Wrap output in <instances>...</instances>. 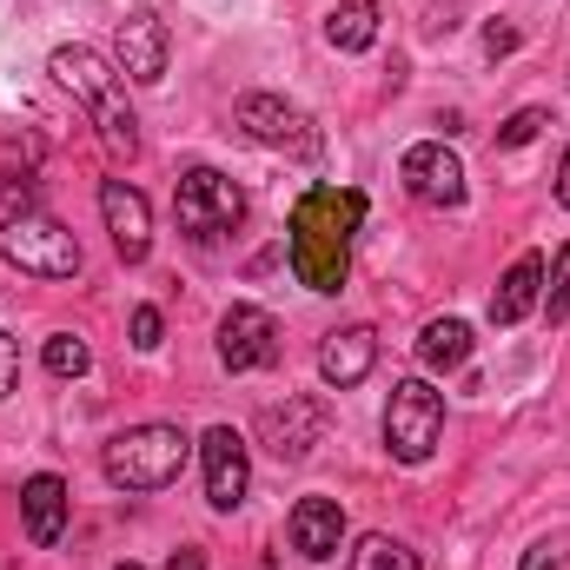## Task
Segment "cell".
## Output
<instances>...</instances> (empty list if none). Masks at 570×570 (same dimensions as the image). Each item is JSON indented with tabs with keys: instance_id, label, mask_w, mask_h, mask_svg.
<instances>
[{
	"instance_id": "cell-1",
	"label": "cell",
	"mask_w": 570,
	"mask_h": 570,
	"mask_svg": "<svg viewBox=\"0 0 570 570\" xmlns=\"http://www.w3.org/2000/svg\"><path fill=\"white\" fill-rule=\"evenodd\" d=\"M365 226V193L312 186L292 206V273L312 292H345L352 273V233Z\"/></svg>"
},
{
	"instance_id": "cell-2",
	"label": "cell",
	"mask_w": 570,
	"mask_h": 570,
	"mask_svg": "<svg viewBox=\"0 0 570 570\" xmlns=\"http://www.w3.org/2000/svg\"><path fill=\"white\" fill-rule=\"evenodd\" d=\"M47 67H53V80L87 107V120L100 127L107 153H120V159L140 153V120H134V107H127V73H120L100 47H53Z\"/></svg>"
},
{
	"instance_id": "cell-3",
	"label": "cell",
	"mask_w": 570,
	"mask_h": 570,
	"mask_svg": "<svg viewBox=\"0 0 570 570\" xmlns=\"http://www.w3.org/2000/svg\"><path fill=\"white\" fill-rule=\"evenodd\" d=\"M186 458H193V438L179 425H134L120 438H107L100 471H107L114 491H166V484H179Z\"/></svg>"
},
{
	"instance_id": "cell-4",
	"label": "cell",
	"mask_w": 570,
	"mask_h": 570,
	"mask_svg": "<svg viewBox=\"0 0 570 570\" xmlns=\"http://www.w3.org/2000/svg\"><path fill=\"white\" fill-rule=\"evenodd\" d=\"M173 213H179V233H186V239L219 246L226 233H239V219H246V193H239L219 166H193V173H179Z\"/></svg>"
},
{
	"instance_id": "cell-5",
	"label": "cell",
	"mask_w": 570,
	"mask_h": 570,
	"mask_svg": "<svg viewBox=\"0 0 570 570\" xmlns=\"http://www.w3.org/2000/svg\"><path fill=\"white\" fill-rule=\"evenodd\" d=\"M0 259L27 279H73L80 273V239L47 213H13L0 226Z\"/></svg>"
},
{
	"instance_id": "cell-6",
	"label": "cell",
	"mask_w": 570,
	"mask_h": 570,
	"mask_svg": "<svg viewBox=\"0 0 570 570\" xmlns=\"http://www.w3.org/2000/svg\"><path fill=\"white\" fill-rule=\"evenodd\" d=\"M444 438V392H431V379H399L392 405H385V444L399 464H425Z\"/></svg>"
},
{
	"instance_id": "cell-7",
	"label": "cell",
	"mask_w": 570,
	"mask_h": 570,
	"mask_svg": "<svg viewBox=\"0 0 570 570\" xmlns=\"http://www.w3.org/2000/svg\"><path fill=\"white\" fill-rule=\"evenodd\" d=\"M233 120H239L246 140L266 146V153H292V159H312V153H318L312 114L292 107V100H279V94H246V100L233 107Z\"/></svg>"
},
{
	"instance_id": "cell-8",
	"label": "cell",
	"mask_w": 570,
	"mask_h": 570,
	"mask_svg": "<svg viewBox=\"0 0 570 570\" xmlns=\"http://www.w3.org/2000/svg\"><path fill=\"white\" fill-rule=\"evenodd\" d=\"M199 464H206V504L213 511H239L253 491V464H246V438L233 425H213L199 438Z\"/></svg>"
},
{
	"instance_id": "cell-9",
	"label": "cell",
	"mask_w": 570,
	"mask_h": 570,
	"mask_svg": "<svg viewBox=\"0 0 570 570\" xmlns=\"http://www.w3.org/2000/svg\"><path fill=\"white\" fill-rule=\"evenodd\" d=\"M279 358V325H273V312H259V305H226V318H219V365L226 372H259V365H273Z\"/></svg>"
},
{
	"instance_id": "cell-10",
	"label": "cell",
	"mask_w": 570,
	"mask_h": 570,
	"mask_svg": "<svg viewBox=\"0 0 570 570\" xmlns=\"http://www.w3.org/2000/svg\"><path fill=\"white\" fill-rule=\"evenodd\" d=\"M399 179H405V193L425 199V206H464V159L444 140L412 146V153L399 159Z\"/></svg>"
},
{
	"instance_id": "cell-11",
	"label": "cell",
	"mask_w": 570,
	"mask_h": 570,
	"mask_svg": "<svg viewBox=\"0 0 570 570\" xmlns=\"http://www.w3.org/2000/svg\"><path fill=\"white\" fill-rule=\"evenodd\" d=\"M100 219H107L114 253H120L127 266H140L146 253H153V206H146L140 186H127V179H100Z\"/></svg>"
},
{
	"instance_id": "cell-12",
	"label": "cell",
	"mask_w": 570,
	"mask_h": 570,
	"mask_svg": "<svg viewBox=\"0 0 570 570\" xmlns=\"http://www.w3.org/2000/svg\"><path fill=\"white\" fill-rule=\"evenodd\" d=\"M372 365H379V332H372V325H345V332H332V338L318 345V379H325L332 392L365 385Z\"/></svg>"
},
{
	"instance_id": "cell-13",
	"label": "cell",
	"mask_w": 570,
	"mask_h": 570,
	"mask_svg": "<svg viewBox=\"0 0 570 570\" xmlns=\"http://www.w3.org/2000/svg\"><path fill=\"white\" fill-rule=\"evenodd\" d=\"M120 73L140 80V87H159L166 80V20L159 13H127L120 20Z\"/></svg>"
},
{
	"instance_id": "cell-14",
	"label": "cell",
	"mask_w": 570,
	"mask_h": 570,
	"mask_svg": "<svg viewBox=\"0 0 570 570\" xmlns=\"http://www.w3.org/2000/svg\"><path fill=\"white\" fill-rule=\"evenodd\" d=\"M285 531H292V551H298V558H338V544H345V511H338V498H298Z\"/></svg>"
},
{
	"instance_id": "cell-15",
	"label": "cell",
	"mask_w": 570,
	"mask_h": 570,
	"mask_svg": "<svg viewBox=\"0 0 570 570\" xmlns=\"http://www.w3.org/2000/svg\"><path fill=\"white\" fill-rule=\"evenodd\" d=\"M20 518H27V538H33L40 551L60 544V531H67V484H60L53 471L27 478V484H20Z\"/></svg>"
},
{
	"instance_id": "cell-16",
	"label": "cell",
	"mask_w": 570,
	"mask_h": 570,
	"mask_svg": "<svg viewBox=\"0 0 570 570\" xmlns=\"http://www.w3.org/2000/svg\"><path fill=\"white\" fill-rule=\"evenodd\" d=\"M538 298H544V259L524 253V259H511L504 285L491 292V325H518V318H531Z\"/></svg>"
},
{
	"instance_id": "cell-17",
	"label": "cell",
	"mask_w": 570,
	"mask_h": 570,
	"mask_svg": "<svg viewBox=\"0 0 570 570\" xmlns=\"http://www.w3.org/2000/svg\"><path fill=\"white\" fill-rule=\"evenodd\" d=\"M266 438H273V451H279L285 464H298V458H312V444H318V412L305 405V399H285L266 412Z\"/></svg>"
},
{
	"instance_id": "cell-18",
	"label": "cell",
	"mask_w": 570,
	"mask_h": 570,
	"mask_svg": "<svg viewBox=\"0 0 570 570\" xmlns=\"http://www.w3.org/2000/svg\"><path fill=\"white\" fill-rule=\"evenodd\" d=\"M471 358V325L464 318H431L419 332V365L425 372H458Z\"/></svg>"
},
{
	"instance_id": "cell-19",
	"label": "cell",
	"mask_w": 570,
	"mask_h": 570,
	"mask_svg": "<svg viewBox=\"0 0 570 570\" xmlns=\"http://www.w3.org/2000/svg\"><path fill=\"white\" fill-rule=\"evenodd\" d=\"M325 40H332L338 53H365V47L379 40V0H345V7H332V13H325Z\"/></svg>"
},
{
	"instance_id": "cell-20",
	"label": "cell",
	"mask_w": 570,
	"mask_h": 570,
	"mask_svg": "<svg viewBox=\"0 0 570 570\" xmlns=\"http://www.w3.org/2000/svg\"><path fill=\"white\" fill-rule=\"evenodd\" d=\"M352 570H419V551L399 544V538H385V531H372V538H358Z\"/></svg>"
},
{
	"instance_id": "cell-21",
	"label": "cell",
	"mask_w": 570,
	"mask_h": 570,
	"mask_svg": "<svg viewBox=\"0 0 570 570\" xmlns=\"http://www.w3.org/2000/svg\"><path fill=\"white\" fill-rule=\"evenodd\" d=\"M40 358H47V372H53V379H87V365H94L87 338H73V332H53Z\"/></svg>"
},
{
	"instance_id": "cell-22",
	"label": "cell",
	"mask_w": 570,
	"mask_h": 570,
	"mask_svg": "<svg viewBox=\"0 0 570 570\" xmlns=\"http://www.w3.org/2000/svg\"><path fill=\"white\" fill-rule=\"evenodd\" d=\"M538 305H544L551 325H564L570 318V239H564V253L551 259V279H544V298H538Z\"/></svg>"
},
{
	"instance_id": "cell-23",
	"label": "cell",
	"mask_w": 570,
	"mask_h": 570,
	"mask_svg": "<svg viewBox=\"0 0 570 570\" xmlns=\"http://www.w3.org/2000/svg\"><path fill=\"white\" fill-rule=\"evenodd\" d=\"M544 134V107H518L511 120H504V134H498V146H531Z\"/></svg>"
},
{
	"instance_id": "cell-24",
	"label": "cell",
	"mask_w": 570,
	"mask_h": 570,
	"mask_svg": "<svg viewBox=\"0 0 570 570\" xmlns=\"http://www.w3.org/2000/svg\"><path fill=\"white\" fill-rule=\"evenodd\" d=\"M159 332H166V318H159L153 305H140V312H134V345H140V352H159Z\"/></svg>"
},
{
	"instance_id": "cell-25",
	"label": "cell",
	"mask_w": 570,
	"mask_h": 570,
	"mask_svg": "<svg viewBox=\"0 0 570 570\" xmlns=\"http://www.w3.org/2000/svg\"><path fill=\"white\" fill-rule=\"evenodd\" d=\"M13 379H20V345H13V332H0V399L13 392Z\"/></svg>"
},
{
	"instance_id": "cell-26",
	"label": "cell",
	"mask_w": 570,
	"mask_h": 570,
	"mask_svg": "<svg viewBox=\"0 0 570 570\" xmlns=\"http://www.w3.org/2000/svg\"><path fill=\"white\" fill-rule=\"evenodd\" d=\"M518 570H564V551H558V544L544 538V544H531V551L518 558Z\"/></svg>"
},
{
	"instance_id": "cell-27",
	"label": "cell",
	"mask_w": 570,
	"mask_h": 570,
	"mask_svg": "<svg viewBox=\"0 0 570 570\" xmlns=\"http://www.w3.org/2000/svg\"><path fill=\"white\" fill-rule=\"evenodd\" d=\"M511 47H518V27H498V20H491V27H484V53H511Z\"/></svg>"
},
{
	"instance_id": "cell-28",
	"label": "cell",
	"mask_w": 570,
	"mask_h": 570,
	"mask_svg": "<svg viewBox=\"0 0 570 570\" xmlns=\"http://www.w3.org/2000/svg\"><path fill=\"white\" fill-rule=\"evenodd\" d=\"M166 570H213V564H206V558H199V551H193V544H179V551H173V558H166Z\"/></svg>"
},
{
	"instance_id": "cell-29",
	"label": "cell",
	"mask_w": 570,
	"mask_h": 570,
	"mask_svg": "<svg viewBox=\"0 0 570 570\" xmlns=\"http://www.w3.org/2000/svg\"><path fill=\"white\" fill-rule=\"evenodd\" d=\"M558 206L570 213V146H564V159H558Z\"/></svg>"
},
{
	"instance_id": "cell-30",
	"label": "cell",
	"mask_w": 570,
	"mask_h": 570,
	"mask_svg": "<svg viewBox=\"0 0 570 570\" xmlns=\"http://www.w3.org/2000/svg\"><path fill=\"white\" fill-rule=\"evenodd\" d=\"M114 570H140V564H114Z\"/></svg>"
}]
</instances>
